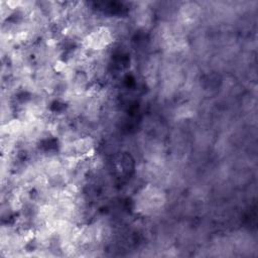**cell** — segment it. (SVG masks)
Wrapping results in <instances>:
<instances>
[{
    "label": "cell",
    "mask_w": 258,
    "mask_h": 258,
    "mask_svg": "<svg viewBox=\"0 0 258 258\" xmlns=\"http://www.w3.org/2000/svg\"><path fill=\"white\" fill-rule=\"evenodd\" d=\"M164 192L157 187L147 186L140 190L136 200L138 210L143 214H153L164 205Z\"/></svg>",
    "instance_id": "cell-1"
},
{
    "label": "cell",
    "mask_w": 258,
    "mask_h": 258,
    "mask_svg": "<svg viewBox=\"0 0 258 258\" xmlns=\"http://www.w3.org/2000/svg\"><path fill=\"white\" fill-rule=\"evenodd\" d=\"M113 42V32L107 26L96 27L83 38L85 48L100 51L107 48Z\"/></svg>",
    "instance_id": "cell-2"
}]
</instances>
